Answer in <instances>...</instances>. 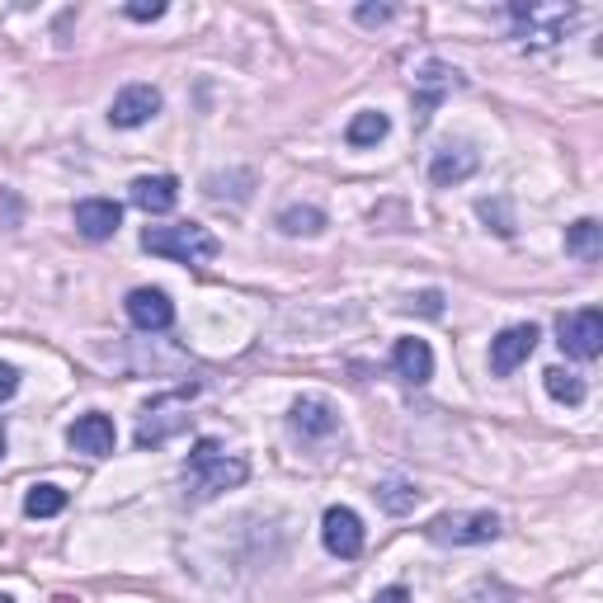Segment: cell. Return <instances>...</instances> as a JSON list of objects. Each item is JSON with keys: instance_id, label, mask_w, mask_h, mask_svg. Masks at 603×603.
<instances>
[{"instance_id": "1", "label": "cell", "mask_w": 603, "mask_h": 603, "mask_svg": "<svg viewBox=\"0 0 603 603\" xmlns=\"http://www.w3.org/2000/svg\"><path fill=\"white\" fill-rule=\"evenodd\" d=\"M245 477H251V462L226 452L217 439H198L194 452L184 462V490L188 500H217L222 490H236Z\"/></svg>"}, {"instance_id": "2", "label": "cell", "mask_w": 603, "mask_h": 603, "mask_svg": "<svg viewBox=\"0 0 603 603\" xmlns=\"http://www.w3.org/2000/svg\"><path fill=\"white\" fill-rule=\"evenodd\" d=\"M142 251L175 259V264H207L222 255V241L198 222H175V226H146L142 232Z\"/></svg>"}, {"instance_id": "3", "label": "cell", "mask_w": 603, "mask_h": 603, "mask_svg": "<svg viewBox=\"0 0 603 603\" xmlns=\"http://www.w3.org/2000/svg\"><path fill=\"white\" fill-rule=\"evenodd\" d=\"M425 533L439 546H481L500 538V514H490V509H458V514H439Z\"/></svg>"}, {"instance_id": "4", "label": "cell", "mask_w": 603, "mask_h": 603, "mask_svg": "<svg viewBox=\"0 0 603 603\" xmlns=\"http://www.w3.org/2000/svg\"><path fill=\"white\" fill-rule=\"evenodd\" d=\"M556 345L571 358H580V364H590V358L603 354V316L594 307L561 311L556 316Z\"/></svg>"}, {"instance_id": "5", "label": "cell", "mask_w": 603, "mask_h": 603, "mask_svg": "<svg viewBox=\"0 0 603 603\" xmlns=\"http://www.w3.org/2000/svg\"><path fill=\"white\" fill-rule=\"evenodd\" d=\"M509 14L519 19V38L523 43H533V48H546V43H556V38H565V29L580 19L575 6H552V10H542V6H523V0H514L509 6Z\"/></svg>"}, {"instance_id": "6", "label": "cell", "mask_w": 603, "mask_h": 603, "mask_svg": "<svg viewBox=\"0 0 603 603\" xmlns=\"http://www.w3.org/2000/svg\"><path fill=\"white\" fill-rule=\"evenodd\" d=\"M320 542H326L330 556L354 561L364 552V519H358L349 504H330L326 514H320Z\"/></svg>"}, {"instance_id": "7", "label": "cell", "mask_w": 603, "mask_h": 603, "mask_svg": "<svg viewBox=\"0 0 603 603\" xmlns=\"http://www.w3.org/2000/svg\"><path fill=\"white\" fill-rule=\"evenodd\" d=\"M538 339H542L538 326H504L495 339H490V372H495V377L519 372L528 358H533Z\"/></svg>"}, {"instance_id": "8", "label": "cell", "mask_w": 603, "mask_h": 603, "mask_svg": "<svg viewBox=\"0 0 603 603\" xmlns=\"http://www.w3.org/2000/svg\"><path fill=\"white\" fill-rule=\"evenodd\" d=\"M161 113V90L156 85H123L119 94H113V104H109V123L113 127H142L151 123Z\"/></svg>"}, {"instance_id": "9", "label": "cell", "mask_w": 603, "mask_h": 603, "mask_svg": "<svg viewBox=\"0 0 603 603\" xmlns=\"http://www.w3.org/2000/svg\"><path fill=\"white\" fill-rule=\"evenodd\" d=\"M123 307H127L132 326L146 330V335H161V330L175 326V302H170L161 288H132Z\"/></svg>"}, {"instance_id": "10", "label": "cell", "mask_w": 603, "mask_h": 603, "mask_svg": "<svg viewBox=\"0 0 603 603\" xmlns=\"http://www.w3.org/2000/svg\"><path fill=\"white\" fill-rule=\"evenodd\" d=\"M288 429L302 443H320L339 429V415L330 410V401H320V396H302V401H293V410H288Z\"/></svg>"}, {"instance_id": "11", "label": "cell", "mask_w": 603, "mask_h": 603, "mask_svg": "<svg viewBox=\"0 0 603 603\" xmlns=\"http://www.w3.org/2000/svg\"><path fill=\"white\" fill-rule=\"evenodd\" d=\"M127 198H132V207H142V213L165 217V213H175V203H180V180L175 175H137L127 184Z\"/></svg>"}, {"instance_id": "12", "label": "cell", "mask_w": 603, "mask_h": 603, "mask_svg": "<svg viewBox=\"0 0 603 603\" xmlns=\"http://www.w3.org/2000/svg\"><path fill=\"white\" fill-rule=\"evenodd\" d=\"M194 391V387H188ZM188 391H180V396H165V401H156V406H146V415H142V425H137V448H161L170 433L175 429H184V415H175L180 410V401Z\"/></svg>"}, {"instance_id": "13", "label": "cell", "mask_w": 603, "mask_h": 603, "mask_svg": "<svg viewBox=\"0 0 603 603\" xmlns=\"http://www.w3.org/2000/svg\"><path fill=\"white\" fill-rule=\"evenodd\" d=\"M477 165H481V156H477V151H471L467 142H448L443 151H433L429 180L439 184V188H448V184H462V180L477 175Z\"/></svg>"}, {"instance_id": "14", "label": "cell", "mask_w": 603, "mask_h": 603, "mask_svg": "<svg viewBox=\"0 0 603 603\" xmlns=\"http://www.w3.org/2000/svg\"><path fill=\"white\" fill-rule=\"evenodd\" d=\"M67 443L75 448V452H90V458H109L113 452V443H119V433H113V420L109 415H81L71 429H67Z\"/></svg>"}, {"instance_id": "15", "label": "cell", "mask_w": 603, "mask_h": 603, "mask_svg": "<svg viewBox=\"0 0 603 603\" xmlns=\"http://www.w3.org/2000/svg\"><path fill=\"white\" fill-rule=\"evenodd\" d=\"M123 222V207L113 198H81L75 203V232H81L85 241H109L113 232H119Z\"/></svg>"}, {"instance_id": "16", "label": "cell", "mask_w": 603, "mask_h": 603, "mask_svg": "<svg viewBox=\"0 0 603 603\" xmlns=\"http://www.w3.org/2000/svg\"><path fill=\"white\" fill-rule=\"evenodd\" d=\"M391 368H396V377H401V382L425 387L429 377H433V349L425 345V339H396Z\"/></svg>"}, {"instance_id": "17", "label": "cell", "mask_w": 603, "mask_h": 603, "mask_svg": "<svg viewBox=\"0 0 603 603\" xmlns=\"http://www.w3.org/2000/svg\"><path fill=\"white\" fill-rule=\"evenodd\" d=\"M565 251L584 264H594L603 255V226L594 217H580L575 226H565Z\"/></svg>"}, {"instance_id": "18", "label": "cell", "mask_w": 603, "mask_h": 603, "mask_svg": "<svg viewBox=\"0 0 603 603\" xmlns=\"http://www.w3.org/2000/svg\"><path fill=\"white\" fill-rule=\"evenodd\" d=\"M391 132V119L382 109H364V113H354L349 127H345V142L349 146H377Z\"/></svg>"}, {"instance_id": "19", "label": "cell", "mask_w": 603, "mask_h": 603, "mask_svg": "<svg viewBox=\"0 0 603 603\" xmlns=\"http://www.w3.org/2000/svg\"><path fill=\"white\" fill-rule=\"evenodd\" d=\"M278 232L283 236H320L326 232V213L311 203H293V207H283L278 213Z\"/></svg>"}, {"instance_id": "20", "label": "cell", "mask_w": 603, "mask_h": 603, "mask_svg": "<svg viewBox=\"0 0 603 603\" xmlns=\"http://www.w3.org/2000/svg\"><path fill=\"white\" fill-rule=\"evenodd\" d=\"M415 81H420V104H415V109H420V119H425V113H429L433 104H439L452 85H458V71H448V67H439V62H429V67H425V75H415Z\"/></svg>"}, {"instance_id": "21", "label": "cell", "mask_w": 603, "mask_h": 603, "mask_svg": "<svg viewBox=\"0 0 603 603\" xmlns=\"http://www.w3.org/2000/svg\"><path fill=\"white\" fill-rule=\"evenodd\" d=\"M372 495H377V504H382L387 514H396V519H401V514H410V509L420 504V490H415L410 481H401V477H391V481H377V490H372Z\"/></svg>"}, {"instance_id": "22", "label": "cell", "mask_w": 603, "mask_h": 603, "mask_svg": "<svg viewBox=\"0 0 603 603\" xmlns=\"http://www.w3.org/2000/svg\"><path fill=\"white\" fill-rule=\"evenodd\" d=\"M542 387L561 406H580L584 401V382H580V372H571V368H546L542 372Z\"/></svg>"}, {"instance_id": "23", "label": "cell", "mask_w": 603, "mask_h": 603, "mask_svg": "<svg viewBox=\"0 0 603 603\" xmlns=\"http://www.w3.org/2000/svg\"><path fill=\"white\" fill-rule=\"evenodd\" d=\"M62 509H67V490L52 486V481L33 486L29 495H24V514L29 519H52V514H62Z\"/></svg>"}, {"instance_id": "24", "label": "cell", "mask_w": 603, "mask_h": 603, "mask_svg": "<svg viewBox=\"0 0 603 603\" xmlns=\"http://www.w3.org/2000/svg\"><path fill=\"white\" fill-rule=\"evenodd\" d=\"M127 19H137V24H151V19L165 14V0H132V6H123Z\"/></svg>"}, {"instance_id": "25", "label": "cell", "mask_w": 603, "mask_h": 603, "mask_svg": "<svg viewBox=\"0 0 603 603\" xmlns=\"http://www.w3.org/2000/svg\"><path fill=\"white\" fill-rule=\"evenodd\" d=\"M477 213H481L486 222H490V217H495V222H500V226H495V232H500V236H514V217H509V203H500V198H495V203H481V207H477Z\"/></svg>"}, {"instance_id": "26", "label": "cell", "mask_w": 603, "mask_h": 603, "mask_svg": "<svg viewBox=\"0 0 603 603\" xmlns=\"http://www.w3.org/2000/svg\"><path fill=\"white\" fill-rule=\"evenodd\" d=\"M354 19L364 29H377V24H387V19H396V6H358Z\"/></svg>"}, {"instance_id": "27", "label": "cell", "mask_w": 603, "mask_h": 603, "mask_svg": "<svg viewBox=\"0 0 603 603\" xmlns=\"http://www.w3.org/2000/svg\"><path fill=\"white\" fill-rule=\"evenodd\" d=\"M406 307H410V311H415V307H420L425 316H439V311H443V293H433V288H429V293H420V297H410V302H406Z\"/></svg>"}, {"instance_id": "28", "label": "cell", "mask_w": 603, "mask_h": 603, "mask_svg": "<svg viewBox=\"0 0 603 603\" xmlns=\"http://www.w3.org/2000/svg\"><path fill=\"white\" fill-rule=\"evenodd\" d=\"M14 391H19V372L10 364H0V401H10Z\"/></svg>"}, {"instance_id": "29", "label": "cell", "mask_w": 603, "mask_h": 603, "mask_svg": "<svg viewBox=\"0 0 603 603\" xmlns=\"http://www.w3.org/2000/svg\"><path fill=\"white\" fill-rule=\"evenodd\" d=\"M372 603H410V590H406V584H391V590L372 594Z\"/></svg>"}, {"instance_id": "30", "label": "cell", "mask_w": 603, "mask_h": 603, "mask_svg": "<svg viewBox=\"0 0 603 603\" xmlns=\"http://www.w3.org/2000/svg\"><path fill=\"white\" fill-rule=\"evenodd\" d=\"M0 458H6V425H0Z\"/></svg>"}, {"instance_id": "31", "label": "cell", "mask_w": 603, "mask_h": 603, "mask_svg": "<svg viewBox=\"0 0 603 603\" xmlns=\"http://www.w3.org/2000/svg\"><path fill=\"white\" fill-rule=\"evenodd\" d=\"M0 603H14V599H10V594H0Z\"/></svg>"}]
</instances>
